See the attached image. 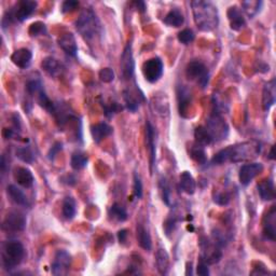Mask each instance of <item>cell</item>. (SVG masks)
Instances as JSON below:
<instances>
[{
    "mask_svg": "<svg viewBox=\"0 0 276 276\" xmlns=\"http://www.w3.org/2000/svg\"><path fill=\"white\" fill-rule=\"evenodd\" d=\"M260 153V145L256 142H246L229 146L218 151L212 159V164L221 165L228 162L239 163L247 160H251Z\"/></svg>",
    "mask_w": 276,
    "mask_h": 276,
    "instance_id": "obj_1",
    "label": "cell"
},
{
    "mask_svg": "<svg viewBox=\"0 0 276 276\" xmlns=\"http://www.w3.org/2000/svg\"><path fill=\"white\" fill-rule=\"evenodd\" d=\"M262 1H243L242 8L244 10V12L247 14L250 19H252L253 16L257 15L262 7Z\"/></svg>",
    "mask_w": 276,
    "mask_h": 276,
    "instance_id": "obj_38",
    "label": "cell"
},
{
    "mask_svg": "<svg viewBox=\"0 0 276 276\" xmlns=\"http://www.w3.org/2000/svg\"><path fill=\"white\" fill-rule=\"evenodd\" d=\"M72 256L66 251H57L51 264V272L55 276L68 274L72 266Z\"/></svg>",
    "mask_w": 276,
    "mask_h": 276,
    "instance_id": "obj_10",
    "label": "cell"
},
{
    "mask_svg": "<svg viewBox=\"0 0 276 276\" xmlns=\"http://www.w3.org/2000/svg\"><path fill=\"white\" fill-rule=\"evenodd\" d=\"M139 97H140V99L144 100V95L143 96H135L128 90H124V92H123V99H124V101H125L126 108H127L129 111L135 112V111L138 109L139 105H140Z\"/></svg>",
    "mask_w": 276,
    "mask_h": 276,
    "instance_id": "obj_35",
    "label": "cell"
},
{
    "mask_svg": "<svg viewBox=\"0 0 276 276\" xmlns=\"http://www.w3.org/2000/svg\"><path fill=\"white\" fill-rule=\"evenodd\" d=\"M142 72L145 79L150 83H155L161 79L164 73V64L160 57L149 58L143 64Z\"/></svg>",
    "mask_w": 276,
    "mask_h": 276,
    "instance_id": "obj_8",
    "label": "cell"
},
{
    "mask_svg": "<svg viewBox=\"0 0 276 276\" xmlns=\"http://www.w3.org/2000/svg\"><path fill=\"white\" fill-rule=\"evenodd\" d=\"M7 194L11 202H13L15 205L23 207H29L28 199L25 196L23 190H21L19 187L14 185H9L7 187Z\"/></svg>",
    "mask_w": 276,
    "mask_h": 276,
    "instance_id": "obj_24",
    "label": "cell"
},
{
    "mask_svg": "<svg viewBox=\"0 0 276 276\" xmlns=\"http://www.w3.org/2000/svg\"><path fill=\"white\" fill-rule=\"evenodd\" d=\"M262 171L263 165L261 163H258V162L242 165L239 172L240 183L242 186H248L259 174H261Z\"/></svg>",
    "mask_w": 276,
    "mask_h": 276,
    "instance_id": "obj_13",
    "label": "cell"
},
{
    "mask_svg": "<svg viewBox=\"0 0 276 276\" xmlns=\"http://www.w3.org/2000/svg\"><path fill=\"white\" fill-rule=\"evenodd\" d=\"M269 159H270V160H274V159H275V156H274V146H272V147H271V150H270Z\"/></svg>",
    "mask_w": 276,
    "mask_h": 276,
    "instance_id": "obj_57",
    "label": "cell"
},
{
    "mask_svg": "<svg viewBox=\"0 0 276 276\" xmlns=\"http://www.w3.org/2000/svg\"><path fill=\"white\" fill-rule=\"evenodd\" d=\"M186 275H193V268H192V262H188L187 263V268H186Z\"/></svg>",
    "mask_w": 276,
    "mask_h": 276,
    "instance_id": "obj_56",
    "label": "cell"
},
{
    "mask_svg": "<svg viewBox=\"0 0 276 276\" xmlns=\"http://www.w3.org/2000/svg\"><path fill=\"white\" fill-rule=\"evenodd\" d=\"M25 257V248L19 241H7L1 247L2 266L5 271L18 268Z\"/></svg>",
    "mask_w": 276,
    "mask_h": 276,
    "instance_id": "obj_5",
    "label": "cell"
},
{
    "mask_svg": "<svg viewBox=\"0 0 276 276\" xmlns=\"http://www.w3.org/2000/svg\"><path fill=\"white\" fill-rule=\"evenodd\" d=\"M194 139H196V144L202 146V147H207L213 142V138L210 136L208 131L205 126H199L194 131Z\"/></svg>",
    "mask_w": 276,
    "mask_h": 276,
    "instance_id": "obj_34",
    "label": "cell"
},
{
    "mask_svg": "<svg viewBox=\"0 0 276 276\" xmlns=\"http://www.w3.org/2000/svg\"><path fill=\"white\" fill-rule=\"evenodd\" d=\"M201 256L200 258L206 262L207 264H216L218 263L221 258H223V251L221 247H219L216 243L213 241L210 242L207 239L205 241H201Z\"/></svg>",
    "mask_w": 276,
    "mask_h": 276,
    "instance_id": "obj_11",
    "label": "cell"
},
{
    "mask_svg": "<svg viewBox=\"0 0 276 276\" xmlns=\"http://www.w3.org/2000/svg\"><path fill=\"white\" fill-rule=\"evenodd\" d=\"M115 72L111 68H102L100 72V79L105 83H110L115 80Z\"/></svg>",
    "mask_w": 276,
    "mask_h": 276,
    "instance_id": "obj_45",
    "label": "cell"
},
{
    "mask_svg": "<svg viewBox=\"0 0 276 276\" xmlns=\"http://www.w3.org/2000/svg\"><path fill=\"white\" fill-rule=\"evenodd\" d=\"M75 29L84 40L91 41L100 34L101 24L93 10L84 9L75 21Z\"/></svg>",
    "mask_w": 276,
    "mask_h": 276,
    "instance_id": "obj_3",
    "label": "cell"
},
{
    "mask_svg": "<svg viewBox=\"0 0 276 276\" xmlns=\"http://www.w3.org/2000/svg\"><path fill=\"white\" fill-rule=\"evenodd\" d=\"M226 16H228L230 28L232 30L240 31L246 26V20L244 18V14L241 11V9L236 5L230 7L226 11Z\"/></svg>",
    "mask_w": 276,
    "mask_h": 276,
    "instance_id": "obj_17",
    "label": "cell"
},
{
    "mask_svg": "<svg viewBox=\"0 0 276 276\" xmlns=\"http://www.w3.org/2000/svg\"><path fill=\"white\" fill-rule=\"evenodd\" d=\"M16 158H19L22 162L27 164H31L35 161V153L30 149L29 146H24V147H19L15 150Z\"/></svg>",
    "mask_w": 276,
    "mask_h": 276,
    "instance_id": "obj_36",
    "label": "cell"
},
{
    "mask_svg": "<svg viewBox=\"0 0 276 276\" xmlns=\"http://www.w3.org/2000/svg\"><path fill=\"white\" fill-rule=\"evenodd\" d=\"M177 38H178V41L182 43V45H189V43H191L194 40L196 35H194L192 29L186 28V29L181 30L179 34L177 35Z\"/></svg>",
    "mask_w": 276,
    "mask_h": 276,
    "instance_id": "obj_43",
    "label": "cell"
},
{
    "mask_svg": "<svg viewBox=\"0 0 276 276\" xmlns=\"http://www.w3.org/2000/svg\"><path fill=\"white\" fill-rule=\"evenodd\" d=\"M89 156L83 151H75L70 158V166L73 167L75 171L83 170L84 167L88 165Z\"/></svg>",
    "mask_w": 276,
    "mask_h": 276,
    "instance_id": "obj_32",
    "label": "cell"
},
{
    "mask_svg": "<svg viewBox=\"0 0 276 276\" xmlns=\"http://www.w3.org/2000/svg\"><path fill=\"white\" fill-rule=\"evenodd\" d=\"M163 23L170 27H175V28H178V27L182 26V24L185 23V16H183V14L181 13V11L179 9L174 8L164 16Z\"/></svg>",
    "mask_w": 276,
    "mask_h": 276,
    "instance_id": "obj_27",
    "label": "cell"
},
{
    "mask_svg": "<svg viewBox=\"0 0 276 276\" xmlns=\"http://www.w3.org/2000/svg\"><path fill=\"white\" fill-rule=\"evenodd\" d=\"M180 189L182 192L189 194V196H192L197 190L196 180L190 173L187 171L182 172L180 174Z\"/></svg>",
    "mask_w": 276,
    "mask_h": 276,
    "instance_id": "obj_29",
    "label": "cell"
},
{
    "mask_svg": "<svg viewBox=\"0 0 276 276\" xmlns=\"http://www.w3.org/2000/svg\"><path fill=\"white\" fill-rule=\"evenodd\" d=\"M127 236H128V233H127V230L125 229H122L118 232V241L120 244H125L126 241H127Z\"/></svg>",
    "mask_w": 276,
    "mask_h": 276,
    "instance_id": "obj_50",
    "label": "cell"
},
{
    "mask_svg": "<svg viewBox=\"0 0 276 276\" xmlns=\"http://www.w3.org/2000/svg\"><path fill=\"white\" fill-rule=\"evenodd\" d=\"M77 214V203L73 197H66L62 204V215L66 220H73Z\"/></svg>",
    "mask_w": 276,
    "mask_h": 276,
    "instance_id": "obj_30",
    "label": "cell"
},
{
    "mask_svg": "<svg viewBox=\"0 0 276 276\" xmlns=\"http://www.w3.org/2000/svg\"><path fill=\"white\" fill-rule=\"evenodd\" d=\"M197 273L200 276H208L209 275V269H208V264L205 262L204 260H202L200 258V262L197 267Z\"/></svg>",
    "mask_w": 276,
    "mask_h": 276,
    "instance_id": "obj_49",
    "label": "cell"
},
{
    "mask_svg": "<svg viewBox=\"0 0 276 276\" xmlns=\"http://www.w3.org/2000/svg\"><path fill=\"white\" fill-rule=\"evenodd\" d=\"M177 224H178V219L175 217V216H170V217L166 218V220L163 223V230L167 237H170L173 232L175 231Z\"/></svg>",
    "mask_w": 276,
    "mask_h": 276,
    "instance_id": "obj_41",
    "label": "cell"
},
{
    "mask_svg": "<svg viewBox=\"0 0 276 276\" xmlns=\"http://www.w3.org/2000/svg\"><path fill=\"white\" fill-rule=\"evenodd\" d=\"M0 170H1L2 175H4L5 172H7V170H8V162H7V159H5L4 154L1 156V161H0Z\"/></svg>",
    "mask_w": 276,
    "mask_h": 276,
    "instance_id": "obj_52",
    "label": "cell"
},
{
    "mask_svg": "<svg viewBox=\"0 0 276 276\" xmlns=\"http://www.w3.org/2000/svg\"><path fill=\"white\" fill-rule=\"evenodd\" d=\"M136 236L139 246L146 251H150L151 248H152V241H151V236L149 234L148 230H146V228L142 224L137 225Z\"/></svg>",
    "mask_w": 276,
    "mask_h": 276,
    "instance_id": "obj_28",
    "label": "cell"
},
{
    "mask_svg": "<svg viewBox=\"0 0 276 276\" xmlns=\"http://www.w3.org/2000/svg\"><path fill=\"white\" fill-rule=\"evenodd\" d=\"M79 4H80L79 1H75V0H67V1H64L62 4V12L63 13L74 12L75 10H77Z\"/></svg>",
    "mask_w": 276,
    "mask_h": 276,
    "instance_id": "obj_47",
    "label": "cell"
},
{
    "mask_svg": "<svg viewBox=\"0 0 276 276\" xmlns=\"http://www.w3.org/2000/svg\"><path fill=\"white\" fill-rule=\"evenodd\" d=\"M213 200L216 204L220 205V206H226V205H228L230 203L231 197L229 193L215 191L213 193Z\"/></svg>",
    "mask_w": 276,
    "mask_h": 276,
    "instance_id": "obj_44",
    "label": "cell"
},
{
    "mask_svg": "<svg viewBox=\"0 0 276 276\" xmlns=\"http://www.w3.org/2000/svg\"><path fill=\"white\" fill-rule=\"evenodd\" d=\"M41 68L45 70V73L50 75L51 78L56 79L63 73V67L61 63H59L56 58L52 56H48L43 59L41 63Z\"/></svg>",
    "mask_w": 276,
    "mask_h": 276,
    "instance_id": "obj_23",
    "label": "cell"
},
{
    "mask_svg": "<svg viewBox=\"0 0 276 276\" xmlns=\"http://www.w3.org/2000/svg\"><path fill=\"white\" fill-rule=\"evenodd\" d=\"M177 102L179 115L182 118H188L192 105V93L186 85L177 86Z\"/></svg>",
    "mask_w": 276,
    "mask_h": 276,
    "instance_id": "obj_14",
    "label": "cell"
},
{
    "mask_svg": "<svg viewBox=\"0 0 276 276\" xmlns=\"http://www.w3.org/2000/svg\"><path fill=\"white\" fill-rule=\"evenodd\" d=\"M42 90H45V88H43V84L39 79L29 80L28 82L26 83V92L30 96H37Z\"/></svg>",
    "mask_w": 276,
    "mask_h": 276,
    "instance_id": "obj_39",
    "label": "cell"
},
{
    "mask_svg": "<svg viewBox=\"0 0 276 276\" xmlns=\"http://www.w3.org/2000/svg\"><path fill=\"white\" fill-rule=\"evenodd\" d=\"M62 149H63V144L62 143L57 142V143L54 144L52 147H51V149L49 150L48 159L50 160V161H53L54 159H55V156L57 155V153L59 152V151H62Z\"/></svg>",
    "mask_w": 276,
    "mask_h": 276,
    "instance_id": "obj_48",
    "label": "cell"
},
{
    "mask_svg": "<svg viewBox=\"0 0 276 276\" xmlns=\"http://www.w3.org/2000/svg\"><path fill=\"white\" fill-rule=\"evenodd\" d=\"M38 2L34 0H21V1L16 2L14 7L11 8L9 11L4 13L1 24L2 28L9 26L10 24L15 23V22H22L29 19L30 16L35 13L37 9Z\"/></svg>",
    "mask_w": 276,
    "mask_h": 276,
    "instance_id": "obj_4",
    "label": "cell"
},
{
    "mask_svg": "<svg viewBox=\"0 0 276 276\" xmlns=\"http://www.w3.org/2000/svg\"><path fill=\"white\" fill-rule=\"evenodd\" d=\"M16 134H18V131L15 128H3L2 132V135L5 139L13 138Z\"/></svg>",
    "mask_w": 276,
    "mask_h": 276,
    "instance_id": "obj_51",
    "label": "cell"
},
{
    "mask_svg": "<svg viewBox=\"0 0 276 276\" xmlns=\"http://www.w3.org/2000/svg\"><path fill=\"white\" fill-rule=\"evenodd\" d=\"M266 274H268V271L264 269V267L260 268V269L255 268V270L251 272V275H266Z\"/></svg>",
    "mask_w": 276,
    "mask_h": 276,
    "instance_id": "obj_54",
    "label": "cell"
},
{
    "mask_svg": "<svg viewBox=\"0 0 276 276\" xmlns=\"http://www.w3.org/2000/svg\"><path fill=\"white\" fill-rule=\"evenodd\" d=\"M102 108H104V113L107 118H111L113 115H116L120 110H122V107L118 102H102Z\"/></svg>",
    "mask_w": 276,
    "mask_h": 276,
    "instance_id": "obj_42",
    "label": "cell"
},
{
    "mask_svg": "<svg viewBox=\"0 0 276 276\" xmlns=\"http://www.w3.org/2000/svg\"><path fill=\"white\" fill-rule=\"evenodd\" d=\"M206 129L213 138V142H221L229 136L230 128L223 117V113L213 110L206 121Z\"/></svg>",
    "mask_w": 276,
    "mask_h": 276,
    "instance_id": "obj_6",
    "label": "cell"
},
{
    "mask_svg": "<svg viewBox=\"0 0 276 276\" xmlns=\"http://www.w3.org/2000/svg\"><path fill=\"white\" fill-rule=\"evenodd\" d=\"M28 34L30 37H38L47 34V26L43 22L37 21L35 23H32L28 28Z\"/></svg>",
    "mask_w": 276,
    "mask_h": 276,
    "instance_id": "obj_40",
    "label": "cell"
},
{
    "mask_svg": "<svg viewBox=\"0 0 276 276\" xmlns=\"http://www.w3.org/2000/svg\"><path fill=\"white\" fill-rule=\"evenodd\" d=\"M66 183L69 186H74L75 185V182H77V179H75V177L73 175H67L66 176Z\"/></svg>",
    "mask_w": 276,
    "mask_h": 276,
    "instance_id": "obj_55",
    "label": "cell"
},
{
    "mask_svg": "<svg viewBox=\"0 0 276 276\" xmlns=\"http://www.w3.org/2000/svg\"><path fill=\"white\" fill-rule=\"evenodd\" d=\"M159 187L161 190L162 200H163V202L167 205V206H171L172 205V191H171L170 183L167 182L166 178H164V177L160 178Z\"/></svg>",
    "mask_w": 276,
    "mask_h": 276,
    "instance_id": "obj_37",
    "label": "cell"
},
{
    "mask_svg": "<svg viewBox=\"0 0 276 276\" xmlns=\"http://www.w3.org/2000/svg\"><path fill=\"white\" fill-rule=\"evenodd\" d=\"M113 132V128L107 123H97L91 126V135L96 144H100L101 140L110 136Z\"/></svg>",
    "mask_w": 276,
    "mask_h": 276,
    "instance_id": "obj_25",
    "label": "cell"
},
{
    "mask_svg": "<svg viewBox=\"0 0 276 276\" xmlns=\"http://www.w3.org/2000/svg\"><path fill=\"white\" fill-rule=\"evenodd\" d=\"M57 43L59 48H61L67 55L72 57L77 56L78 45L77 41H75V36L72 34V32H65V34H63L57 39Z\"/></svg>",
    "mask_w": 276,
    "mask_h": 276,
    "instance_id": "obj_18",
    "label": "cell"
},
{
    "mask_svg": "<svg viewBox=\"0 0 276 276\" xmlns=\"http://www.w3.org/2000/svg\"><path fill=\"white\" fill-rule=\"evenodd\" d=\"M121 75L124 80H131L134 78V70H135V61L133 56L132 43L128 42L126 47L124 48L123 53L121 55Z\"/></svg>",
    "mask_w": 276,
    "mask_h": 276,
    "instance_id": "obj_12",
    "label": "cell"
},
{
    "mask_svg": "<svg viewBox=\"0 0 276 276\" xmlns=\"http://www.w3.org/2000/svg\"><path fill=\"white\" fill-rule=\"evenodd\" d=\"M186 77L193 81L202 89H206L209 83V72L205 64L199 59H193L186 67Z\"/></svg>",
    "mask_w": 276,
    "mask_h": 276,
    "instance_id": "obj_7",
    "label": "cell"
},
{
    "mask_svg": "<svg viewBox=\"0 0 276 276\" xmlns=\"http://www.w3.org/2000/svg\"><path fill=\"white\" fill-rule=\"evenodd\" d=\"M275 217H276V208L275 206H271L269 212L263 217L262 221V234L264 239L271 242L275 241Z\"/></svg>",
    "mask_w": 276,
    "mask_h": 276,
    "instance_id": "obj_16",
    "label": "cell"
},
{
    "mask_svg": "<svg viewBox=\"0 0 276 276\" xmlns=\"http://www.w3.org/2000/svg\"><path fill=\"white\" fill-rule=\"evenodd\" d=\"M133 192H134V197L136 199H142L143 197V182L140 180V177L135 174L134 175V187H133Z\"/></svg>",
    "mask_w": 276,
    "mask_h": 276,
    "instance_id": "obj_46",
    "label": "cell"
},
{
    "mask_svg": "<svg viewBox=\"0 0 276 276\" xmlns=\"http://www.w3.org/2000/svg\"><path fill=\"white\" fill-rule=\"evenodd\" d=\"M155 266L161 275H167L170 270V256L164 248H159L155 253Z\"/></svg>",
    "mask_w": 276,
    "mask_h": 276,
    "instance_id": "obj_26",
    "label": "cell"
},
{
    "mask_svg": "<svg viewBox=\"0 0 276 276\" xmlns=\"http://www.w3.org/2000/svg\"><path fill=\"white\" fill-rule=\"evenodd\" d=\"M13 178L19 186L29 189L34 186L35 177L30 170L26 167H16L13 173Z\"/></svg>",
    "mask_w": 276,
    "mask_h": 276,
    "instance_id": "obj_21",
    "label": "cell"
},
{
    "mask_svg": "<svg viewBox=\"0 0 276 276\" xmlns=\"http://www.w3.org/2000/svg\"><path fill=\"white\" fill-rule=\"evenodd\" d=\"M276 100V82L275 80H270L264 84L262 92V107L264 111H269L275 104Z\"/></svg>",
    "mask_w": 276,
    "mask_h": 276,
    "instance_id": "obj_20",
    "label": "cell"
},
{
    "mask_svg": "<svg viewBox=\"0 0 276 276\" xmlns=\"http://www.w3.org/2000/svg\"><path fill=\"white\" fill-rule=\"evenodd\" d=\"M108 216L111 220H115L117 223H124L128 217L125 207L118 203L112 204V206L108 210Z\"/></svg>",
    "mask_w": 276,
    "mask_h": 276,
    "instance_id": "obj_33",
    "label": "cell"
},
{
    "mask_svg": "<svg viewBox=\"0 0 276 276\" xmlns=\"http://www.w3.org/2000/svg\"><path fill=\"white\" fill-rule=\"evenodd\" d=\"M189 155L199 165H204L207 163V155L206 152H205L204 147L196 143L192 144L190 148H189Z\"/></svg>",
    "mask_w": 276,
    "mask_h": 276,
    "instance_id": "obj_31",
    "label": "cell"
},
{
    "mask_svg": "<svg viewBox=\"0 0 276 276\" xmlns=\"http://www.w3.org/2000/svg\"><path fill=\"white\" fill-rule=\"evenodd\" d=\"M32 59V53L29 49L21 48L15 50L11 55V61L21 69H26L30 66Z\"/></svg>",
    "mask_w": 276,
    "mask_h": 276,
    "instance_id": "obj_19",
    "label": "cell"
},
{
    "mask_svg": "<svg viewBox=\"0 0 276 276\" xmlns=\"http://www.w3.org/2000/svg\"><path fill=\"white\" fill-rule=\"evenodd\" d=\"M257 189L262 201L269 202L275 199V186L274 181L271 178H264V179H262L258 183Z\"/></svg>",
    "mask_w": 276,
    "mask_h": 276,
    "instance_id": "obj_22",
    "label": "cell"
},
{
    "mask_svg": "<svg viewBox=\"0 0 276 276\" xmlns=\"http://www.w3.org/2000/svg\"><path fill=\"white\" fill-rule=\"evenodd\" d=\"M133 4L135 5V8H136L139 11V12H142V13H144L146 9H147V7H146V3L144 1H140V0L133 2Z\"/></svg>",
    "mask_w": 276,
    "mask_h": 276,
    "instance_id": "obj_53",
    "label": "cell"
},
{
    "mask_svg": "<svg viewBox=\"0 0 276 276\" xmlns=\"http://www.w3.org/2000/svg\"><path fill=\"white\" fill-rule=\"evenodd\" d=\"M194 23L201 31H213L219 25L218 9L212 1L196 0L191 2Z\"/></svg>",
    "mask_w": 276,
    "mask_h": 276,
    "instance_id": "obj_2",
    "label": "cell"
},
{
    "mask_svg": "<svg viewBox=\"0 0 276 276\" xmlns=\"http://www.w3.org/2000/svg\"><path fill=\"white\" fill-rule=\"evenodd\" d=\"M26 228V217L18 210H12L5 216L2 221V230L11 233L23 232Z\"/></svg>",
    "mask_w": 276,
    "mask_h": 276,
    "instance_id": "obj_9",
    "label": "cell"
},
{
    "mask_svg": "<svg viewBox=\"0 0 276 276\" xmlns=\"http://www.w3.org/2000/svg\"><path fill=\"white\" fill-rule=\"evenodd\" d=\"M155 137L156 131L154 126L149 121L146 122V146L148 148L149 158H150V171L152 172L155 164L156 158V147H155Z\"/></svg>",
    "mask_w": 276,
    "mask_h": 276,
    "instance_id": "obj_15",
    "label": "cell"
}]
</instances>
